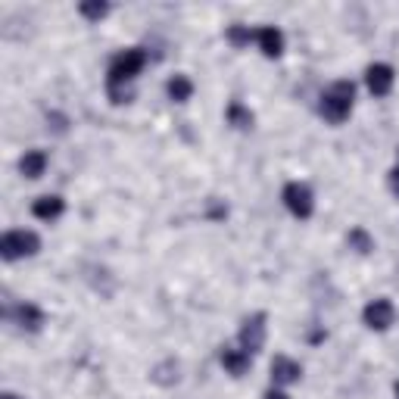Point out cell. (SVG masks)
Returning a JSON list of instances; mask_svg holds the SVG:
<instances>
[{
	"mask_svg": "<svg viewBox=\"0 0 399 399\" xmlns=\"http://www.w3.org/2000/svg\"><path fill=\"white\" fill-rule=\"evenodd\" d=\"M350 97H352V88L350 84H337V88L331 91V94L325 97V109H331L334 119H340V115L350 109Z\"/></svg>",
	"mask_w": 399,
	"mask_h": 399,
	"instance_id": "obj_1",
	"label": "cell"
},
{
	"mask_svg": "<svg viewBox=\"0 0 399 399\" xmlns=\"http://www.w3.org/2000/svg\"><path fill=\"white\" fill-rule=\"evenodd\" d=\"M34 247V237L25 234V231H13V234L3 237V250H7V256H22V253H32Z\"/></svg>",
	"mask_w": 399,
	"mask_h": 399,
	"instance_id": "obj_2",
	"label": "cell"
},
{
	"mask_svg": "<svg viewBox=\"0 0 399 399\" xmlns=\"http://www.w3.org/2000/svg\"><path fill=\"white\" fill-rule=\"evenodd\" d=\"M287 206H290L297 216H306V212H309V206H312L309 190H306L303 184H290V187H287Z\"/></svg>",
	"mask_w": 399,
	"mask_h": 399,
	"instance_id": "obj_3",
	"label": "cell"
},
{
	"mask_svg": "<svg viewBox=\"0 0 399 399\" xmlns=\"http://www.w3.org/2000/svg\"><path fill=\"white\" fill-rule=\"evenodd\" d=\"M368 84H372L374 94H384V91H390V84H393L390 69H384V66L372 69V72H368Z\"/></svg>",
	"mask_w": 399,
	"mask_h": 399,
	"instance_id": "obj_4",
	"label": "cell"
},
{
	"mask_svg": "<svg viewBox=\"0 0 399 399\" xmlns=\"http://www.w3.org/2000/svg\"><path fill=\"white\" fill-rule=\"evenodd\" d=\"M390 318H393V312L384 299H378L374 306H368V321H372V328H387L390 325Z\"/></svg>",
	"mask_w": 399,
	"mask_h": 399,
	"instance_id": "obj_5",
	"label": "cell"
},
{
	"mask_svg": "<svg viewBox=\"0 0 399 399\" xmlns=\"http://www.w3.org/2000/svg\"><path fill=\"white\" fill-rule=\"evenodd\" d=\"M141 69V54H128L119 60V66L113 69V78H131V75Z\"/></svg>",
	"mask_w": 399,
	"mask_h": 399,
	"instance_id": "obj_6",
	"label": "cell"
},
{
	"mask_svg": "<svg viewBox=\"0 0 399 399\" xmlns=\"http://www.w3.org/2000/svg\"><path fill=\"white\" fill-rule=\"evenodd\" d=\"M259 44H262L265 54H281V34L275 28H262L259 32Z\"/></svg>",
	"mask_w": 399,
	"mask_h": 399,
	"instance_id": "obj_7",
	"label": "cell"
},
{
	"mask_svg": "<svg viewBox=\"0 0 399 399\" xmlns=\"http://www.w3.org/2000/svg\"><path fill=\"white\" fill-rule=\"evenodd\" d=\"M60 209H62V203H60V200H56V196H44L41 203L34 206V216H41V218H54Z\"/></svg>",
	"mask_w": 399,
	"mask_h": 399,
	"instance_id": "obj_8",
	"label": "cell"
},
{
	"mask_svg": "<svg viewBox=\"0 0 399 399\" xmlns=\"http://www.w3.org/2000/svg\"><path fill=\"white\" fill-rule=\"evenodd\" d=\"M22 169H25L32 178H38V172L44 169V159H41V156H38V153H32V156H28V159H22Z\"/></svg>",
	"mask_w": 399,
	"mask_h": 399,
	"instance_id": "obj_9",
	"label": "cell"
},
{
	"mask_svg": "<svg viewBox=\"0 0 399 399\" xmlns=\"http://www.w3.org/2000/svg\"><path fill=\"white\" fill-rule=\"evenodd\" d=\"M269 399H284V396H281V393H271V396Z\"/></svg>",
	"mask_w": 399,
	"mask_h": 399,
	"instance_id": "obj_10",
	"label": "cell"
}]
</instances>
